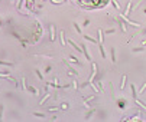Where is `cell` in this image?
<instances>
[{
	"mask_svg": "<svg viewBox=\"0 0 146 122\" xmlns=\"http://www.w3.org/2000/svg\"><path fill=\"white\" fill-rule=\"evenodd\" d=\"M109 3V0H80V6L84 9H101Z\"/></svg>",
	"mask_w": 146,
	"mask_h": 122,
	"instance_id": "6da1fadb",
	"label": "cell"
}]
</instances>
